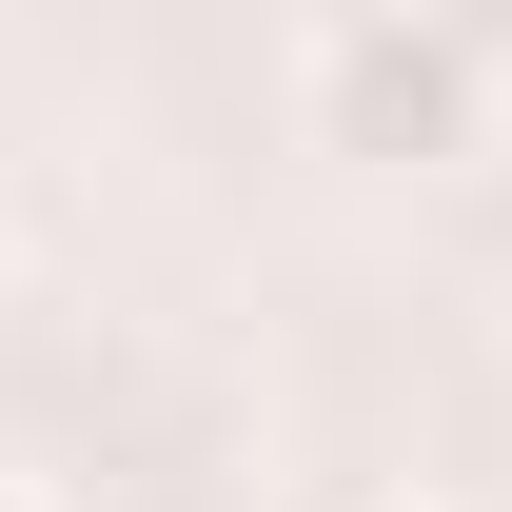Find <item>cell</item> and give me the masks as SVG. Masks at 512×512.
<instances>
[{"label": "cell", "mask_w": 512, "mask_h": 512, "mask_svg": "<svg viewBox=\"0 0 512 512\" xmlns=\"http://www.w3.org/2000/svg\"><path fill=\"white\" fill-rule=\"evenodd\" d=\"M296 138L335 178H453L493 158V40L453 0H335L296 40Z\"/></svg>", "instance_id": "cell-1"}, {"label": "cell", "mask_w": 512, "mask_h": 512, "mask_svg": "<svg viewBox=\"0 0 512 512\" xmlns=\"http://www.w3.org/2000/svg\"><path fill=\"white\" fill-rule=\"evenodd\" d=\"M414 512H473V493H414Z\"/></svg>", "instance_id": "cell-2"}, {"label": "cell", "mask_w": 512, "mask_h": 512, "mask_svg": "<svg viewBox=\"0 0 512 512\" xmlns=\"http://www.w3.org/2000/svg\"><path fill=\"white\" fill-rule=\"evenodd\" d=\"M0 276H20V237H0Z\"/></svg>", "instance_id": "cell-3"}, {"label": "cell", "mask_w": 512, "mask_h": 512, "mask_svg": "<svg viewBox=\"0 0 512 512\" xmlns=\"http://www.w3.org/2000/svg\"><path fill=\"white\" fill-rule=\"evenodd\" d=\"M0 512H40V493H0Z\"/></svg>", "instance_id": "cell-4"}]
</instances>
